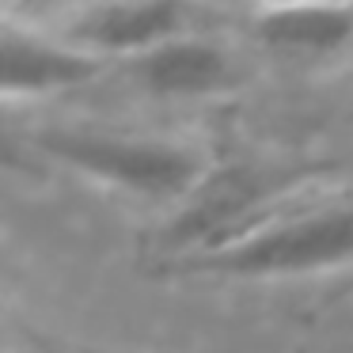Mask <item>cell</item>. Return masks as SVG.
<instances>
[{
	"label": "cell",
	"mask_w": 353,
	"mask_h": 353,
	"mask_svg": "<svg viewBox=\"0 0 353 353\" xmlns=\"http://www.w3.org/2000/svg\"><path fill=\"white\" fill-rule=\"evenodd\" d=\"M243 19L262 46L281 54H330L353 39V4H266Z\"/></svg>",
	"instance_id": "obj_6"
},
{
	"label": "cell",
	"mask_w": 353,
	"mask_h": 353,
	"mask_svg": "<svg viewBox=\"0 0 353 353\" xmlns=\"http://www.w3.org/2000/svg\"><path fill=\"white\" fill-rule=\"evenodd\" d=\"M353 266V198L285 205L259 228L228 239L201 254L163 262L179 277H216V281H277L312 277Z\"/></svg>",
	"instance_id": "obj_2"
},
{
	"label": "cell",
	"mask_w": 353,
	"mask_h": 353,
	"mask_svg": "<svg viewBox=\"0 0 353 353\" xmlns=\"http://www.w3.org/2000/svg\"><path fill=\"white\" fill-rule=\"evenodd\" d=\"M194 12L183 4H84L61 12L54 31L107 65H125L171 39L190 34Z\"/></svg>",
	"instance_id": "obj_4"
},
{
	"label": "cell",
	"mask_w": 353,
	"mask_h": 353,
	"mask_svg": "<svg viewBox=\"0 0 353 353\" xmlns=\"http://www.w3.org/2000/svg\"><path fill=\"white\" fill-rule=\"evenodd\" d=\"M125 77L152 99H198L216 95L236 80L232 54L221 42L190 31L122 65Z\"/></svg>",
	"instance_id": "obj_5"
},
{
	"label": "cell",
	"mask_w": 353,
	"mask_h": 353,
	"mask_svg": "<svg viewBox=\"0 0 353 353\" xmlns=\"http://www.w3.org/2000/svg\"><path fill=\"white\" fill-rule=\"evenodd\" d=\"M107 69V61L65 42L54 27L19 19L16 12L0 16V92L8 103L72 92L99 80Z\"/></svg>",
	"instance_id": "obj_3"
},
{
	"label": "cell",
	"mask_w": 353,
	"mask_h": 353,
	"mask_svg": "<svg viewBox=\"0 0 353 353\" xmlns=\"http://www.w3.org/2000/svg\"><path fill=\"white\" fill-rule=\"evenodd\" d=\"M31 145L88 183L156 205H186L216 168L213 156L194 141L107 125H46L31 133Z\"/></svg>",
	"instance_id": "obj_1"
}]
</instances>
